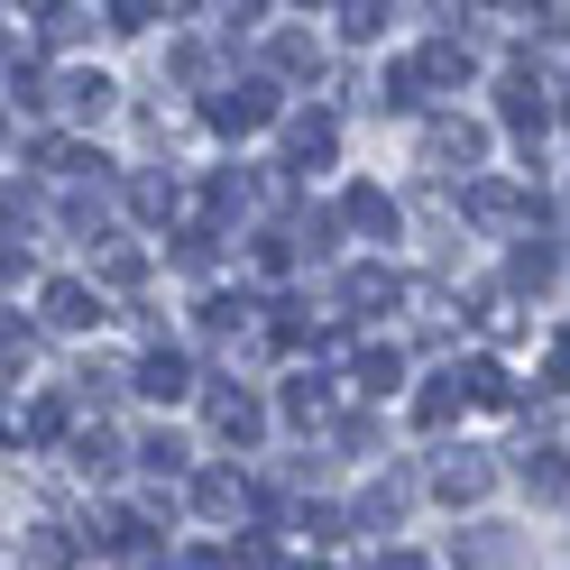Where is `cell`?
Returning <instances> with one entry per match:
<instances>
[{
	"mask_svg": "<svg viewBox=\"0 0 570 570\" xmlns=\"http://www.w3.org/2000/svg\"><path fill=\"white\" fill-rule=\"evenodd\" d=\"M38 38L47 47H75L83 38V10H75V0H38Z\"/></svg>",
	"mask_w": 570,
	"mask_h": 570,
	"instance_id": "obj_24",
	"label": "cell"
},
{
	"mask_svg": "<svg viewBox=\"0 0 570 570\" xmlns=\"http://www.w3.org/2000/svg\"><path fill=\"white\" fill-rule=\"evenodd\" d=\"M488 488H497V460H488V451H451V460H433V497H442V507H479Z\"/></svg>",
	"mask_w": 570,
	"mask_h": 570,
	"instance_id": "obj_3",
	"label": "cell"
},
{
	"mask_svg": "<svg viewBox=\"0 0 570 570\" xmlns=\"http://www.w3.org/2000/svg\"><path fill=\"white\" fill-rule=\"evenodd\" d=\"M460 386H470V405H515V386L497 360H460Z\"/></svg>",
	"mask_w": 570,
	"mask_h": 570,
	"instance_id": "obj_21",
	"label": "cell"
},
{
	"mask_svg": "<svg viewBox=\"0 0 570 570\" xmlns=\"http://www.w3.org/2000/svg\"><path fill=\"white\" fill-rule=\"evenodd\" d=\"M267 120H276V83H222L203 101V129H222V138H248Z\"/></svg>",
	"mask_w": 570,
	"mask_h": 570,
	"instance_id": "obj_1",
	"label": "cell"
},
{
	"mask_svg": "<svg viewBox=\"0 0 570 570\" xmlns=\"http://www.w3.org/2000/svg\"><path fill=\"white\" fill-rule=\"evenodd\" d=\"M138 396H157V405H175V396H185V386H194V368H185V350H138Z\"/></svg>",
	"mask_w": 570,
	"mask_h": 570,
	"instance_id": "obj_10",
	"label": "cell"
},
{
	"mask_svg": "<svg viewBox=\"0 0 570 570\" xmlns=\"http://www.w3.org/2000/svg\"><path fill=\"white\" fill-rule=\"evenodd\" d=\"M497 120H507L515 138H543L552 129V92L533 83V75H507V83H497Z\"/></svg>",
	"mask_w": 570,
	"mask_h": 570,
	"instance_id": "obj_7",
	"label": "cell"
},
{
	"mask_svg": "<svg viewBox=\"0 0 570 570\" xmlns=\"http://www.w3.org/2000/svg\"><path fill=\"white\" fill-rule=\"evenodd\" d=\"M341 230H360V239H396V203H386L377 185H350V194H341Z\"/></svg>",
	"mask_w": 570,
	"mask_h": 570,
	"instance_id": "obj_11",
	"label": "cell"
},
{
	"mask_svg": "<svg viewBox=\"0 0 570 570\" xmlns=\"http://www.w3.org/2000/svg\"><path fill=\"white\" fill-rule=\"evenodd\" d=\"M377 28H386V0H341V38H377Z\"/></svg>",
	"mask_w": 570,
	"mask_h": 570,
	"instance_id": "obj_28",
	"label": "cell"
},
{
	"mask_svg": "<svg viewBox=\"0 0 570 570\" xmlns=\"http://www.w3.org/2000/svg\"><path fill=\"white\" fill-rule=\"evenodd\" d=\"M267 65H276V75H295V83H313V75H323V47H313L304 28H276V38H267Z\"/></svg>",
	"mask_w": 570,
	"mask_h": 570,
	"instance_id": "obj_14",
	"label": "cell"
},
{
	"mask_svg": "<svg viewBox=\"0 0 570 570\" xmlns=\"http://www.w3.org/2000/svg\"><path fill=\"white\" fill-rule=\"evenodd\" d=\"M396 515H405V488H386V479H377V488L360 497V524H396Z\"/></svg>",
	"mask_w": 570,
	"mask_h": 570,
	"instance_id": "obj_29",
	"label": "cell"
},
{
	"mask_svg": "<svg viewBox=\"0 0 570 570\" xmlns=\"http://www.w3.org/2000/svg\"><path fill=\"white\" fill-rule=\"evenodd\" d=\"M423 157H433V166H479V157H488V129H479V120H433Z\"/></svg>",
	"mask_w": 570,
	"mask_h": 570,
	"instance_id": "obj_12",
	"label": "cell"
},
{
	"mask_svg": "<svg viewBox=\"0 0 570 570\" xmlns=\"http://www.w3.org/2000/svg\"><path fill=\"white\" fill-rule=\"evenodd\" d=\"M442 83H433V65L423 56H405V65H386V83H377V101L386 111H423V101H433Z\"/></svg>",
	"mask_w": 570,
	"mask_h": 570,
	"instance_id": "obj_13",
	"label": "cell"
},
{
	"mask_svg": "<svg viewBox=\"0 0 570 570\" xmlns=\"http://www.w3.org/2000/svg\"><path fill=\"white\" fill-rule=\"evenodd\" d=\"M19 433H28V442H56V433H65V405H56V396H38V405H28V423H19Z\"/></svg>",
	"mask_w": 570,
	"mask_h": 570,
	"instance_id": "obj_31",
	"label": "cell"
},
{
	"mask_svg": "<svg viewBox=\"0 0 570 570\" xmlns=\"http://www.w3.org/2000/svg\"><path fill=\"white\" fill-rule=\"evenodd\" d=\"M111 460H120L111 433H75V470H83V479H111Z\"/></svg>",
	"mask_w": 570,
	"mask_h": 570,
	"instance_id": "obj_27",
	"label": "cell"
},
{
	"mask_svg": "<svg viewBox=\"0 0 570 570\" xmlns=\"http://www.w3.org/2000/svg\"><path fill=\"white\" fill-rule=\"evenodd\" d=\"M203 323H212V332H239V323H248V304H230V295H212V304H203Z\"/></svg>",
	"mask_w": 570,
	"mask_h": 570,
	"instance_id": "obj_33",
	"label": "cell"
},
{
	"mask_svg": "<svg viewBox=\"0 0 570 570\" xmlns=\"http://www.w3.org/2000/svg\"><path fill=\"white\" fill-rule=\"evenodd\" d=\"M111 101H120L111 75H65V83H56V111H75V120H101Z\"/></svg>",
	"mask_w": 570,
	"mask_h": 570,
	"instance_id": "obj_16",
	"label": "cell"
},
{
	"mask_svg": "<svg viewBox=\"0 0 570 570\" xmlns=\"http://www.w3.org/2000/svg\"><path fill=\"white\" fill-rule=\"evenodd\" d=\"M396 304H405V285L386 276V267H360V276H350V313H396Z\"/></svg>",
	"mask_w": 570,
	"mask_h": 570,
	"instance_id": "obj_18",
	"label": "cell"
},
{
	"mask_svg": "<svg viewBox=\"0 0 570 570\" xmlns=\"http://www.w3.org/2000/svg\"><path fill=\"white\" fill-rule=\"evenodd\" d=\"M350 377H360L368 396H396V386H405V360H396V350H360V360H350Z\"/></svg>",
	"mask_w": 570,
	"mask_h": 570,
	"instance_id": "obj_20",
	"label": "cell"
},
{
	"mask_svg": "<svg viewBox=\"0 0 570 570\" xmlns=\"http://www.w3.org/2000/svg\"><path fill=\"white\" fill-rule=\"evenodd\" d=\"M194 507H203L212 524H239V515H258V507H267V497H258V488H248L239 470H203V479H194Z\"/></svg>",
	"mask_w": 570,
	"mask_h": 570,
	"instance_id": "obj_6",
	"label": "cell"
},
{
	"mask_svg": "<svg viewBox=\"0 0 570 570\" xmlns=\"http://www.w3.org/2000/svg\"><path fill=\"white\" fill-rule=\"evenodd\" d=\"M138 460L166 479V470H185V442H175V433H148V442H138Z\"/></svg>",
	"mask_w": 570,
	"mask_h": 570,
	"instance_id": "obj_32",
	"label": "cell"
},
{
	"mask_svg": "<svg viewBox=\"0 0 570 570\" xmlns=\"http://www.w3.org/2000/svg\"><path fill=\"white\" fill-rule=\"evenodd\" d=\"M524 488L543 497V507H561V497H570V460L561 451H524Z\"/></svg>",
	"mask_w": 570,
	"mask_h": 570,
	"instance_id": "obj_19",
	"label": "cell"
},
{
	"mask_svg": "<svg viewBox=\"0 0 570 570\" xmlns=\"http://www.w3.org/2000/svg\"><path fill=\"white\" fill-rule=\"evenodd\" d=\"M507 276H515V285H552V276H561V258H552V239H524L515 258H507Z\"/></svg>",
	"mask_w": 570,
	"mask_h": 570,
	"instance_id": "obj_22",
	"label": "cell"
},
{
	"mask_svg": "<svg viewBox=\"0 0 570 570\" xmlns=\"http://www.w3.org/2000/svg\"><path fill=\"white\" fill-rule=\"evenodd\" d=\"M460 405H470V386H460V368H442V377L414 396V423H423V433H442V423H451Z\"/></svg>",
	"mask_w": 570,
	"mask_h": 570,
	"instance_id": "obj_15",
	"label": "cell"
},
{
	"mask_svg": "<svg viewBox=\"0 0 570 570\" xmlns=\"http://www.w3.org/2000/svg\"><path fill=\"white\" fill-rule=\"evenodd\" d=\"M38 323H47V332H92V323H101V295H92L83 276H56L47 295H38Z\"/></svg>",
	"mask_w": 570,
	"mask_h": 570,
	"instance_id": "obj_5",
	"label": "cell"
},
{
	"mask_svg": "<svg viewBox=\"0 0 570 570\" xmlns=\"http://www.w3.org/2000/svg\"><path fill=\"white\" fill-rule=\"evenodd\" d=\"M28 561H38V570H75V533H65V524H38V533H28Z\"/></svg>",
	"mask_w": 570,
	"mask_h": 570,
	"instance_id": "obj_25",
	"label": "cell"
},
{
	"mask_svg": "<svg viewBox=\"0 0 570 570\" xmlns=\"http://www.w3.org/2000/svg\"><path fill=\"white\" fill-rule=\"evenodd\" d=\"M129 212L138 222H185V194H175L166 175H129Z\"/></svg>",
	"mask_w": 570,
	"mask_h": 570,
	"instance_id": "obj_17",
	"label": "cell"
},
{
	"mask_svg": "<svg viewBox=\"0 0 570 570\" xmlns=\"http://www.w3.org/2000/svg\"><path fill=\"white\" fill-rule=\"evenodd\" d=\"M101 276H111V285H138V276H148V258H138V248H120V239H111V248H101Z\"/></svg>",
	"mask_w": 570,
	"mask_h": 570,
	"instance_id": "obj_30",
	"label": "cell"
},
{
	"mask_svg": "<svg viewBox=\"0 0 570 570\" xmlns=\"http://www.w3.org/2000/svg\"><path fill=\"white\" fill-rule=\"evenodd\" d=\"M332 157H341V129H332L323 111H295V120H285V166H295V175L332 166Z\"/></svg>",
	"mask_w": 570,
	"mask_h": 570,
	"instance_id": "obj_8",
	"label": "cell"
},
{
	"mask_svg": "<svg viewBox=\"0 0 570 570\" xmlns=\"http://www.w3.org/2000/svg\"><path fill=\"white\" fill-rule=\"evenodd\" d=\"M175 570H230V552H185Z\"/></svg>",
	"mask_w": 570,
	"mask_h": 570,
	"instance_id": "obj_34",
	"label": "cell"
},
{
	"mask_svg": "<svg viewBox=\"0 0 570 570\" xmlns=\"http://www.w3.org/2000/svg\"><path fill=\"white\" fill-rule=\"evenodd\" d=\"M258 10H267V0H222V19H239V28H248V19H258Z\"/></svg>",
	"mask_w": 570,
	"mask_h": 570,
	"instance_id": "obj_35",
	"label": "cell"
},
{
	"mask_svg": "<svg viewBox=\"0 0 570 570\" xmlns=\"http://www.w3.org/2000/svg\"><path fill=\"white\" fill-rule=\"evenodd\" d=\"M203 414H212V433H222L230 451H248V442L267 433V405H258V396H239V386H212V396H203Z\"/></svg>",
	"mask_w": 570,
	"mask_h": 570,
	"instance_id": "obj_4",
	"label": "cell"
},
{
	"mask_svg": "<svg viewBox=\"0 0 570 570\" xmlns=\"http://www.w3.org/2000/svg\"><path fill=\"white\" fill-rule=\"evenodd\" d=\"M304 10H313V0H304Z\"/></svg>",
	"mask_w": 570,
	"mask_h": 570,
	"instance_id": "obj_37",
	"label": "cell"
},
{
	"mask_svg": "<svg viewBox=\"0 0 570 570\" xmlns=\"http://www.w3.org/2000/svg\"><path fill=\"white\" fill-rule=\"evenodd\" d=\"M377 570H423V561L414 552H377Z\"/></svg>",
	"mask_w": 570,
	"mask_h": 570,
	"instance_id": "obj_36",
	"label": "cell"
},
{
	"mask_svg": "<svg viewBox=\"0 0 570 570\" xmlns=\"http://www.w3.org/2000/svg\"><path fill=\"white\" fill-rule=\"evenodd\" d=\"M423 65H433V83L451 92V83H470V47H460V38H433V47H423Z\"/></svg>",
	"mask_w": 570,
	"mask_h": 570,
	"instance_id": "obj_26",
	"label": "cell"
},
{
	"mask_svg": "<svg viewBox=\"0 0 570 570\" xmlns=\"http://www.w3.org/2000/svg\"><path fill=\"white\" fill-rule=\"evenodd\" d=\"M460 212H470L479 230H507V222H524V212H533V194L507 185V175H470V185H460Z\"/></svg>",
	"mask_w": 570,
	"mask_h": 570,
	"instance_id": "obj_2",
	"label": "cell"
},
{
	"mask_svg": "<svg viewBox=\"0 0 570 570\" xmlns=\"http://www.w3.org/2000/svg\"><path fill=\"white\" fill-rule=\"evenodd\" d=\"M101 19H111L120 38H148V28L166 19V0H101Z\"/></svg>",
	"mask_w": 570,
	"mask_h": 570,
	"instance_id": "obj_23",
	"label": "cell"
},
{
	"mask_svg": "<svg viewBox=\"0 0 570 570\" xmlns=\"http://www.w3.org/2000/svg\"><path fill=\"white\" fill-rule=\"evenodd\" d=\"M285 423H295V433H341V396L323 377H295L285 386Z\"/></svg>",
	"mask_w": 570,
	"mask_h": 570,
	"instance_id": "obj_9",
	"label": "cell"
}]
</instances>
